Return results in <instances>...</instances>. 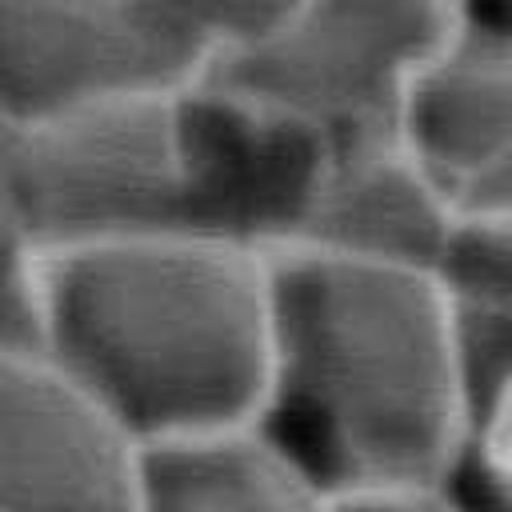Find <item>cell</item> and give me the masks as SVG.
<instances>
[{"label":"cell","mask_w":512,"mask_h":512,"mask_svg":"<svg viewBox=\"0 0 512 512\" xmlns=\"http://www.w3.org/2000/svg\"><path fill=\"white\" fill-rule=\"evenodd\" d=\"M52 364L148 448L256 428L272 396L268 256L160 232L40 256Z\"/></svg>","instance_id":"1"},{"label":"cell","mask_w":512,"mask_h":512,"mask_svg":"<svg viewBox=\"0 0 512 512\" xmlns=\"http://www.w3.org/2000/svg\"><path fill=\"white\" fill-rule=\"evenodd\" d=\"M272 396L260 432L328 496L440 484L468 440L448 296L424 272L276 252Z\"/></svg>","instance_id":"2"},{"label":"cell","mask_w":512,"mask_h":512,"mask_svg":"<svg viewBox=\"0 0 512 512\" xmlns=\"http://www.w3.org/2000/svg\"><path fill=\"white\" fill-rule=\"evenodd\" d=\"M184 96L0 124V236L68 256L184 232Z\"/></svg>","instance_id":"3"},{"label":"cell","mask_w":512,"mask_h":512,"mask_svg":"<svg viewBox=\"0 0 512 512\" xmlns=\"http://www.w3.org/2000/svg\"><path fill=\"white\" fill-rule=\"evenodd\" d=\"M448 16L428 0H256L208 84L328 148L388 136Z\"/></svg>","instance_id":"4"},{"label":"cell","mask_w":512,"mask_h":512,"mask_svg":"<svg viewBox=\"0 0 512 512\" xmlns=\"http://www.w3.org/2000/svg\"><path fill=\"white\" fill-rule=\"evenodd\" d=\"M252 12L256 0H0V124L192 96Z\"/></svg>","instance_id":"5"},{"label":"cell","mask_w":512,"mask_h":512,"mask_svg":"<svg viewBox=\"0 0 512 512\" xmlns=\"http://www.w3.org/2000/svg\"><path fill=\"white\" fill-rule=\"evenodd\" d=\"M152 448L40 360H0V512H148Z\"/></svg>","instance_id":"6"},{"label":"cell","mask_w":512,"mask_h":512,"mask_svg":"<svg viewBox=\"0 0 512 512\" xmlns=\"http://www.w3.org/2000/svg\"><path fill=\"white\" fill-rule=\"evenodd\" d=\"M328 144L204 84L184 96V232L256 256L288 252Z\"/></svg>","instance_id":"7"},{"label":"cell","mask_w":512,"mask_h":512,"mask_svg":"<svg viewBox=\"0 0 512 512\" xmlns=\"http://www.w3.org/2000/svg\"><path fill=\"white\" fill-rule=\"evenodd\" d=\"M396 136L452 208L512 156V4H452Z\"/></svg>","instance_id":"8"},{"label":"cell","mask_w":512,"mask_h":512,"mask_svg":"<svg viewBox=\"0 0 512 512\" xmlns=\"http://www.w3.org/2000/svg\"><path fill=\"white\" fill-rule=\"evenodd\" d=\"M456 208L396 132L324 152L288 252L432 276Z\"/></svg>","instance_id":"9"},{"label":"cell","mask_w":512,"mask_h":512,"mask_svg":"<svg viewBox=\"0 0 512 512\" xmlns=\"http://www.w3.org/2000/svg\"><path fill=\"white\" fill-rule=\"evenodd\" d=\"M148 512H328V492L260 428L152 448Z\"/></svg>","instance_id":"10"},{"label":"cell","mask_w":512,"mask_h":512,"mask_svg":"<svg viewBox=\"0 0 512 512\" xmlns=\"http://www.w3.org/2000/svg\"><path fill=\"white\" fill-rule=\"evenodd\" d=\"M448 348L468 440L492 444L512 420V316L448 300Z\"/></svg>","instance_id":"11"},{"label":"cell","mask_w":512,"mask_h":512,"mask_svg":"<svg viewBox=\"0 0 512 512\" xmlns=\"http://www.w3.org/2000/svg\"><path fill=\"white\" fill-rule=\"evenodd\" d=\"M432 280L452 304L512 316V216H456Z\"/></svg>","instance_id":"12"},{"label":"cell","mask_w":512,"mask_h":512,"mask_svg":"<svg viewBox=\"0 0 512 512\" xmlns=\"http://www.w3.org/2000/svg\"><path fill=\"white\" fill-rule=\"evenodd\" d=\"M452 512H512V452L464 444L440 480Z\"/></svg>","instance_id":"13"},{"label":"cell","mask_w":512,"mask_h":512,"mask_svg":"<svg viewBox=\"0 0 512 512\" xmlns=\"http://www.w3.org/2000/svg\"><path fill=\"white\" fill-rule=\"evenodd\" d=\"M328 512H452L440 484H360L328 496Z\"/></svg>","instance_id":"14"},{"label":"cell","mask_w":512,"mask_h":512,"mask_svg":"<svg viewBox=\"0 0 512 512\" xmlns=\"http://www.w3.org/2000/svg\"><path fill=\"white\" fill-rule=\"evenodd\" d=\"M492 444H496V448H504V452H512V420L504 424V432H500V436H496Z\"/></svg>","instance_id":"15"}]
</instances>
